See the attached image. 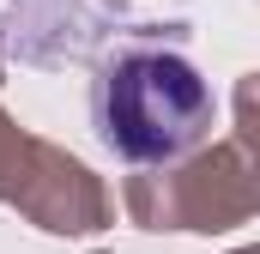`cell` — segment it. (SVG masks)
Masks as SVG:
<instances>
[{
	"label": "cell",
	"instance_id": "3957f363",
	"mask_svg": "<svg viewBox=\"0 0 260 254\" xmlns=\"http://www.w3.org/2000/svg\"><path fill=\"white\" fill-rule=\"evenodd\" d=\"M0 206L24 212L49 236H97L115 224V194L103 188V176H91V164L30 133L6 109H0Z\"/></svg>",
	"mask_w": 260,
	"mask_h": 254
},
{
	"label": "cell",
	"instance_id": "277c9868",
	"mask_svg": "<svg viewBox=\"0 0 260 254\" xmlns=\"http://www.w3.org/2000/svg\"><path fill=\"white\" fill-rule=\"evenodd\" d=\"M127 12V0H12L0 12V37L18 61L55 67L109 37V24Z\"/></svg>",
	"mask_w": 260,
	"mask_h": 254
},
{
	"label": "cell",
	"instance_id": "ba28073f",
	"mask_svg": "<svg viewBox=\"0 0 260 254\" xmlns=\"http://www.w3.org/2000/svg\"><path fill=\"white\" fill-rule=\"evenodd\" d=\"M97 254H103V248H97Z\"/></svg>",
	"mask_w": 260,
	"mask_h": 254
},
{
	"label": "cell",
	"instance_id": "6da1fadb",
	"mask_svg": "<svg viewBox=\"0 0 260 254\" xmlns=\"http://www.w3.org/2000/svg\"><path fill=\"white\" fill-rule=\"evenodd\" d=\"M97 139L127 164H176L212 139V85L164 43H121L91 85Z\"/></svg>",
	"mask_w": 260,
	"mask_h": 254
},
{
	"label": "cell",
	"instance_id": "8992f818",
	"mask_svg": "<svg viewBox=\"0 0 260 254\" xmlns=\"http://www.w3.org/2000/svg\"><path fill=\"white\" fill-rule=\"evenodd\" d=\"M230 254H260V242H248V248H230Z\"/></svg>",
	"mask_w": 260,
	"mask_h": 254
},
{
	"label": "cell",
	"instance_id": "52a82bcc",
	"mask_svg": "<svg viewBox=\"0 0 260 254\" xmlns=\"http://www.w3.org/2000/svg\"><path fill=\"white\" fill-rule=\"evenodd\" d=\"M0 85H6V79H0Z\"/></svg>",
	"mask_w": 260,
	"mask_h": 254
},
{
	"label": "cell",
	"instance_id": "7a4b0ae2",
	"mask_svg": "<svg viewBox=\"0 0 260 254\" xmlns=\"http://www.w3.org/2000/svg\"><path fill=\"white\" fill-rule=\"evenodd\" d=\"M121 206L139 230H200L224 236L260 218V170L242 139H206L176 164H139L121 188Z\"/></svg>",
	"mask_w": 260,
	"mask_h": 254
},
{
	"label": "cell",
	"instance_id": "5b68a950",
	"mask_svg": "<svg viewBox=\"0 0 260 254\" xmlns=\"http://www.w3.org/2000/svg\"><path fill=\"white\" fill-rule=\"evenodd\" d=\"M236 139H242V151L254 157V170H260V73H242L236 79Z\"/></svg>",
	"mask_w": 260,
	"mask_h": 254
}]
</instances>
